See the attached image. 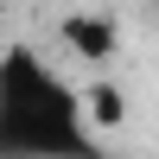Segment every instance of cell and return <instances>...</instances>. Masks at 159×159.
Returning a JSON list of instances; mask_svg holds the SVG:
<instances>
[{
    "label": "cell",
    "instance_id": "obj_2",
    "mask_svg": "<svg viewBox=\"0 0 159 159\" xmlns=\"http://www.w3.org/2000/svg\"><path fill=\"white\" fill-rule=\"evenodd\" d=\"M57 32H64V45H70L76 57H89V64H108V57H115V45H121V32H115L108 13H70Z\"/></svg>",
    "mask_w": 159,
    "mask_h": 159
},
{
    "label": "cell",
    "instance_id": "obj_1",
    "mask_svg": "<svg viewBox=\"0 0 159 159\" xmlns=\"http://www.w3.org/2000/svg\"><path fill=\"white\" fill-rule=\"evenodd\" d=\"M0 159H102L83 89L64 83L32 45L0 51Z\"/></svg>",
    "mask_w": 159,
    "mask_h": 159
},
{
    "label": "cell",
    "instance_id": "obj_3",
    "mask_svg": "<svg viewBox=\"0 0 159 159\" xmlns=\"http://www.w3.org/2000/svg\"><path fill=\"white\" fill-rule=\"evenodd\" d=\"M83 115H89L96 134H115V127L127 121V102H121L115 83H89V89H83Z\"/></svg>",
    "mask_w": 159,
    "mask_h": 159
}]
</instances>
